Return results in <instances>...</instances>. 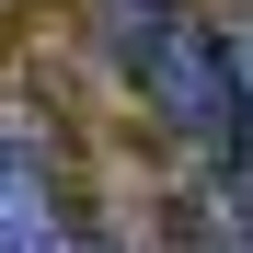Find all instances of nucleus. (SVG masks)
I'll use <instances>...</instances> for the list:
<instances>
[{
	"mask_svg": "<svg viewBox=\"0 0 253 253\" xmlns=\"http://www.w3.org/2000/svg\"><path fill=\"white\" fill-rule=\"evenodd\" d=\"M92 12H104V35H115V46H138V35H150L161 12H184V0H92Z\"/></svg>",
	"mask_w": 253,
	"mask_h": 253,
	"instance_id": "nucleus-4",
	"label": "nucleus"
},
{
	"mask_svg": "<svg viewBox=\"0 0 253 253\" xmlns=\"http://www.w3.org/2000/svg\"><path fill=\"white\" fill-rule=\"evenodd\" d=\"M0 253H92L81 219L58 207V173L23 126H0Z\"/></svg>",
	"mask_w": 253,
	"mask_h": 253,
	"instance_id": "nucleus-2",
	"label": "nucleus"
},
{
	"mask_svg": "<svg viewBox=\"0 0 253 253\" xmlns=\"http://www.w3.org/2000/svg\"><path fill=\"white\" fill-rule=\"evenodd\" d=\"M126 81H138V104H150L161 126H173V138L207 161V173H242L230 150H253V138H242L230 46H219V23H207L196 0H184V12H161V23L138 35V46H126Z\"/></svg>",
	"mask_w": 253,
	"mask_h": 253,
	"instance_id": "nucleus-1",
	"label": "nucleus"
},
{
	"mask_svg": "<svg viewBox=\"0 0 253 253\" xmlns=\"http://www.w3.org/2000/svg\"><path fill=\"white\" fill-rule=\"evenodd\" d=\"M230 207H242V253H253V161L230 173Z\"/></svg>",
	"mask_w": 253,
	"mask_h": 253,
	"instance_id": "nucleus-5",
	"label": "nucleus"
},
{
	"mask_svg": "<svg viewBox=\"0 0 253 253\" xmlns=\"http://www.w3.org/2000/svg\"><path fill=\"white\" fill-rule=\"evenodd\" d=\"M219 46H230V92H242V138H253V0L219 23Z\"/></svg>",
	"mask_w": 253,
	"mask_h": 253,
	"instance_id": "nucleus-3",
	"label": "nucleus"
}]
</instances>
